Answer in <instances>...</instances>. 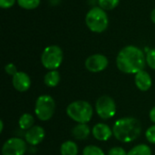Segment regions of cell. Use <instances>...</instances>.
<instances>
[{
	"mask_svg": "<svg viewBox=\"0 0 155 155\" xmlns=\"http://www.w3.org/2000/svg\"><path fill=\"white\" fill-rule=\"evenodd\" d=\"M114 137L122 143L135 141L142 133V124L134 117H124L118 119L113 127Z\"/></svg>",
	"mask_w": 155,
	"mask_h": 155,
	"instance_id": "obj_2",
	"label": "cell"
},
{
	"mask_svg": "<svg viewBox=\"0 0 155 155\" xmlns=\"http://www.w3.org/2000/svg\"><path fill=\"white\" fill-rule=\"evenodd\" d=\"M145 137L149 143L155 144V124L147 129L145 133Z\"/></svg>",
	"mask_w": 155,
	"mask_h": 155,
	"instance_id": "obj_23",
	"label": "cell"
},
{
	"mask_svg": "<svg viewBox=\"0 0 155 155\" xmlns=\"http://www.w3.org/2000/svg\"><path fill=\"white\" fill-rule=\"evenodd\" d=\"M72 136L75 140L84 141L87 139L91 134V130L86 124H77L72 129Z\"/></svg>",
	"mask_w": 155,
	"mask_h": 155,
	"instance_id": "obj_14",
	"label": "cell"
},
{
	"mask_svg": "<svg viewBox=\"0 0 155 155\" xmlns=\"http://www.w3.org/2000/svg\"><path fill=\"white\" fill-rule=\"evenodd\" d=\"M146 63L152 69L155 70V48L151 49V50H149L147 52V54H146Z\"/></svg>",
	"mask_w": 155,
	"mask_h": 155,
	"instance_id": "obj_22",
	"label": "cell"
},
{
	"mask_svg": "<svg viewBox=\"0 0 155 155\" xmlns=\"http://www.w3.org/2000/svg\"><path fill=\"white\" fill-rule=\"evenodd\" d=\"M85 23L88 28L94 33H102L106 30L109 24L108 15L100 6L93 7L85 16Z\"/></svg>",
	"mask_w": 155,
	"mask_h": 155,
	"instance_id": "obj_4",
	"label": "cell"
},
{
	"mask_svg": "<svg viewBox=\"0 0 155 155\" xmlns=\"http://www.w3.org/2000/svg\"><path fill=\"white\" fill-rule=\"evenodd\" d=\"M95 111L99 117L104 120H109L113 118L116 113V104L109 95H102L96 101Z\"/></svg>",
	"mask_w": 155,
	"mask_h": 155,
	"instance_id": "obj_7",
	"label": "cell"
},
{
	"mask_svg": "<svg viewBox=\"0 0 155 155\" xmlns=\"http://www.w3.org/2000/svg\"><path fill=\"white\" fill-rule=\"evenodd\" d=\"M44 82L48 87H55L60 82V74L57 70H50L44 78Z\"/></svg>",
	"mask_w": 155,
	"mask_h": 155,
	"instance_id": "obj_15",
	"label": "cell"
},
{
	"mask_svg": "<svg viewBox=\"0 0 155 155\" xmlns=\"http://www.w3.org/2000/svg\"><path fill=\"white\" fill-rule=\"evenodd\" d=\"M108 59L105 55L101 54H95L90 55L84 63L85 68L92 73H99L106 69L108 66Z\"/></svg>",
	"mask_w": 155,
	"mask_h": 155,
	"instance_id": "obj_9",
	"label": "cell"
},
{
	"mask_svg": "<svg viewBox=\"0 0 155 155\" xmlns=\"http://www.w3.org/2000/svg\"><path fill=\"white\" fill-rule=\"evenodd\" d=\"M134 83H135L136 87L139 90H141L143 92H146L152 87L153 81H152L151 75L146 71L143 70L135 74Z\"/></svg>",
	"mask_w": 155,
	"mask_h": 155,
	"instance_id": "obj_13",
	"label": "cell"
},
{
	"mask_svg": "<svg viewBox=\"0 0 155 155\" xmlns=\"http://www.w3.org/2000/svg\"><path fill=\"white\" fill-rule=\"evenodd\" d=\"M5 73H6L7 74L12 75V76H14V75L17 73L16 66H15L14 64H12V63L7 64L5 66Z\"/></svg>",
	"mask_w": 155,
	"mask_h": 155,
	"instance_id": "obj_25",
	"label": "cell"
},
{
	"mask_svg": "<svg viewBox=\"0 0 155 155\" xmlns=\"http://www.w3.org/2000/svg\"><path fill=\"white\" fill-rule=\"evenodd\" d=\"M61 155H77L78 154V146L73 141H66L62 143L60 147Z\"/></svg>",
	"mask_w": 155,
	"mask_h": 155,
	"instance_id": "obj_16",
	"label": "cell"
},
{
	"mask_svg": "<svg viewBox=\"0 0 155 155\" xmlns=\"http://www.w3.org/2000/svg\"><path fill=\"white\" fill-rule=\"evenodd\" d=\"M17 4L24 9L32 10L39 5L40 0H17Z\"/></svg>",
	"mask_w": 155,
	"mask_h": 155,
	"instance_id": "obj_19",
	"label": "cell"
},
{
	"mask_svg": "<svg viewBox=\"0 0 155 155\" xmlns=\"http://www.w3.org/2000/svg\"><path fill=\"white\" fill-rule=\"evenodd\" d=\"M149 116H150V120L154 123L155 124V106L152 108V110L150 111V114H149Z\"/></svg>",
	"mask_w": 155,
	"mask_h": 155,
	"instance_id": "obj_27",
	"label": "cell"
},
{
	"mask_svg": "<svg viewBox=\"0 0 155 155\" xmlns=\"http://www.w3.org/2000/svg\"><path fill=\"white\" fill-rule=\"evenodd\" d=\"M3 129H4V122L3 120H0V133H3Z\"/></svg>",
	"mask_w": 155,
	"mask_h": 155,
	"instance_id": "obj_29",
	"label": "cell"
},
{
	"mask_svg": "<svg viewBox=\"0 0 155 155\" xmlns=\"http://www.w3.org/2000/svg\"><path fill=\"white\" fill-rule=\"evenodd\" d=\"M66 114L73 121L78 124H87L93 117L94 109L88 102L80 100L68 104Z\"/></svg>",
	"mask_w": 155,
	"mask_h": 155,
	"instance_id": "obj_3",
	"label": "cell"
},
{
	"mask_svg": "<svg viewBox=\"0 0 155 155\" xmlns=\"http://www.w3.org/2000/svg\"><path fill=\"white\" fill-rule=\"evenodd\" d=\"M83 155H104V151L95 145L85 146L83 150Z\"/></svg>",
	"mask_w": 155,
	"mask_h": 155,
	"instance_id": "obj_20",
	"label": "cell"
},
{
	"mask_svg": "<svg viewBox=\"0 0 155 155\" xmlns=\"http://www.w3.org/2000/svg\"><path fill=\"white\" fill-rule=\"evenodd\" d=\"M151 19H152V21L155 24V8L152 11V13H151Z\"/></svg>",
	"mask_w": 155,
	"mask_h": 155,
	"instance_id": "obj_28",
	"label": "cell"
},
{
	"mask_svg": "<svg viewBox=\"0 0 155 155\" xmlns=\"http://www.w3.org/2000/svg\"><path fill=\"white\" fill-rule=\"evenodd\" d=\"M108 155H127V153L125 150L122 147H113L109 150Z\"/></svg>",
	"mask_w": 155,
	"mask_h": 155,
	"instance_id": "obj_24",
	"label": "cell"
},
{
	"mask_svg": "<svg viewBox=\"0 0 155 155\" xmlns=\"http://www.w3.org/2000/svg\"><path fill=\"white\" fill-rule=\"evenodd\" d=\"M55 111V102L51 95H40L35 101V114L40 121L50 120Z\"/></svg>",
	"mask_w": 155,
	"mask_h": 155,
	"instance_id": "obj_5",
	"label": "cell"
},
{
	"mask_svg": "<svg viewBox=\"0 0 155 155\" xmlns=\"http://www.w3.org/2000/svg\"><path fill=\"white\" fill-rule=\"evenodd\" d=\"M127 155H153V153L148 145L138 144L131 149V151L127 153Z\"/></svg>",
	"mask_w": 155,
	"mask_h": 155,
	"instance_id": "obj_18",
	"label": "cell"
},
{
	"mask_svg": "<svg viewBox=\"0 0 155 155\" xmlns=\"http://www.w3.org/2000/svg\"><path fill=\"white\" fill-rule=\"evenodd\" d=\"M98 4L104 10H112L118 5L119 0H98Z\"/></svg>",
	"mask_w": 155,
	"mask_h": 155,
	"instance_id": "obj_21",
	"label": "cell"
},
{
	"mask_svg": "<svg viewBox=\"0 0 155 155\" xmlns=\"http://www.w3.org/2000/svg\"><path fill=\"white\" fill-rule=\"evenodd\" d=\"M27 143L21 138L12 137L5 142L2 147V155H25Z\"/></svg>",
	"mask_w": 155,
	"mask_h": 155,
	"instance_id": "obj_8",
	"label": "cell"
},
{
	"mask_svg": "<svg viewBox=\"0 0 155 155\" xmlns=\"http://www.w3.org/2000/svg\"><path fill=\"white\" fill-rule=\"evenodd\" d=\"M146 63V56L140 48L134 45L124 47L116 57L118 69L124 74H136L143 71Z\"/></svg>",
	"mask_w": 155,
	"mask_h": 155,
	"instance_id": "obj_1",
	"label": "cell"
},
{
	"mask_svg": "<svg viewBox=\"0 0 155 155\" xmlns=\"http://www.w3.org/2000/svg\"><path fill=\"white\" fill-rule=\"evenodd\" d=\"M15 3V0H0V6L1 8L6 9L12 7Z\"/></svg>",
	"mask_w": 155,
	"mask_h": 155,
	"instance_id": "obj_26",
	"label": "cell"
},
{
	"mask_svg": "<svg viewBox=\"0 0 155 155\" xmlns=\"http://www.w3.org/2000/svg\"><path fill=\"white\" fill-rule=\"evenodd\" d=\"M92 134L96 140L105 142L112 137L114 133H113V129H111L106 124L99 123L93 127Z\"/></svg>",
	"mask_w": 155,
	"mask_h": 155,
	"instance_id": "obj_12",
	"label": "cell"
},
{
	"mask_svg": "<svg viewBox=\"0 0 155 155\" xmlns=\"http://www.w3.org/2000/svg\"><path fill=\"white\" fill-rule=\"evenodd\" d=\"M34 124H35V118L30 114H22L19 118V121H18L19 127L25 131H27L30 128H32L34 126Z\"/></svg>",
	"mask_w": 155,
	"mask_h": 155,
	"instance_id": "obj_17",
	"label": "cell"
},
{
	"mask_svg": "<svg viewBox=\"0 0 155 155\" xmlns=\"http://www.w3.org/2000/svg\"><path fill=\"white\" fill-rule=\"evenodd\" d=\"M12 84L14 88L21 93L26 92L31 86V79L25 72H17L12 77Z\"/></svg>",
	"mask_w": 155,
	"mask_h": 155,
	"instance_id": "obj_11",
	"label": "cell"
},
{
	"mask_svg": "<svg viewBox=\"0 0 155 155\" xmlns=\"http://www.w3.org/2000/svg\"><path fill=\"white\" fill-rule=\"evenodd\" d=\"M45 135V132L43 127L39 125H34L32 128L25 131V139L28 144L35 146L43 142Z\"/></svg>",
	"mask_w": 155,
	"mask_h": 155,
	"instance_id": "obj_10",
	"label": "cell"
},
{
	"mask_svg": "<svg viewBox=\"0 0 155 155\" xmlns=\"http://www.w3.org/2000/svg\"><path fill=\"white\" fill-rule=\"evenodd\" d=\"M64 54L58 45H49L45 48L41 55V63L48 70H56L62 64Z\"/></svg>",
	"mask_w": 155,
	"mask_h": 155,
	"instance_id": "obj_6",
	"label": "cell"
}]
</instances>
